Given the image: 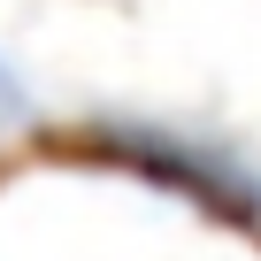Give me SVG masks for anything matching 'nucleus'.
Segmentation results:
<instances>
[{"instance_id":"nucleus-1","label":"nucleus","mask_w":261,"mask_h":261,"mask_svg":"<svg viewBox=\"0 0 261 261\" xmlns=\"http://www.w3.org/2000/svg\"><path fill=\"white\" fill-rule=\"evenodd\" d=\"M23 100H31V92H23V85H16V69H8V62H0V115H16V108H23Z\"/></svg>"}]
</instances>
